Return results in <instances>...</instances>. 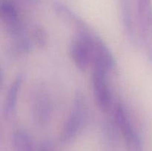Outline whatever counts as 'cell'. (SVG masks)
Returning a JSON list of instances; mask_svg holds the SVG:
<instances>
[{"mask_svg": "<svg viewBox=\"0 0 152 151\" xmlns=\"http://www.w3.org/2000/svg\"><path fill=\"white\" fill-rule=\"evenodd\" d=\"M112 110L114 124L124 139L126 151H143L142 139L126 107L118 102L114 105Z\"/></svg>", "mask_w": 152, "mask_h": 151, "instance_id": "4", "label": "cell"}, {"mask_svg": "<svg viewBox=\"0 0 152 151\" xmlns=\"http://www.w3.org/2000/svg\"><path fill=\"white\" fill-rule=\"evenodd\" d=\"M108 73L102 68H94L91 76L94 100L99 109L104 113L110 112L114 108L112 93L108 79Z\"/></svg>", "mask_w": 152, "mask_h": 151, "instance_id": "5", "label": "cell"}, {"mask_svg": "<svg viewBox=\"0 0 152 151\" xmlns=\"http://www.w3.org/2000/svg\"><path fill=\"white\" fill-rule=\"evenodd\" d=\"M31 36L32 38L34 44L39 47L45 45L47 41L46 33L41 27L34 26L31 31Z\"/></svg>", "mask_w": 152, "mask_h": 151, "instance_id": "10", "label": "cell"}, {"mask_svg": "<svg viewBox=\"0 0 152 151\" xmlns=\"http://www.w3.org/2000/svg\"><path fill=\"white\" fill-rule=\"evenodd\" d=\"M87 106L81 93L77 92L73 106L60 132L59 139L63 144L71 143L81 133L87 120Z\"/></svg>", "mask_w": 152, "mask_h": 151, "instance_id": "1", "label": "cell"}, {"mask_svg": "<svg viewBox=\"0 0 152 151\" xmlns=\"http://www.w3.org/2000/svg\"><path fill=\"white\" fill-rule=\"evenodd\" d=\"M31 110L34 123L39 127H45L50 121L53 113L51 98L43 87H39L31 95Z\"/></svg>", "mask_w": 152, "mask_h": 151, "instance_id": "6", "label": "cell"}, {"mask_svg": "<svg viewBox=\"0 0 152 151\" xmlns=\"http://www.w3.org/2000/svg\"><path fill=\"white\" fill-rule=\"evenodd\" d=\"M140 44L152 65V1L132 0Z\"/></svg>", "mask_w": 152, "mask_h": 151, "instance_id": "3", "label": "cell"}, {"mask_svg": "<svg viewBox=\"0 0 152 151\" xmlns=\"http://www.w3.org/2000/svg\"><path fill=\"white\" fill-rule=\"evenodd\" d=\"M39 151H51V149L50 147V145L48 144L45 143L42 145Z\"/></svg>", "mask_w": 152, "mask_h": 151, "instance_id": "11", "label": "cell"}, {"mask_svg": "<svg viewBox=\"0 0 152 151\" xmlns=\"http://www.w3.org/2000/svg\"><path fill=\"white\" fill-rule=\"evenodd\" d=\"M13 145L16 151H36L31 135L24 130H16L13 134Z\"/></svg>", "mask_w": 152, "mask_h": 151, "instance_id": "9", "label": "cell"}, {"mask_svg": "<svg viewBox=\"0 0 152 151\" xmlns=\"http://www.w3.org/2000/svg\"><path fill=\"white\" fill-rule=\"evenodd\" d=\"M0 16L3 26L13 41L12 46L20 44L30 38V33L25 28L16 4L10 0L1 1Z\"/></svg>", "mask_w": 152, "mask_h": 151, "instance_id": "2", "label": "cell"}, {"mask_svg": "<svg viewBox=\"0 0 152 151\" xmlns=\"http://www.w3.org/2000/svg\"><path fill=\"white\" fill-rule=\"evenodd\" d=\"M23 82V76L19 74L15 77L13 81L9 86L7 92L4 107H3V114L7 121H11L16 115L17 99L22 88Z\"/></svg>", "mask_w": 152, "mask_h": 151, "instance_id": "8", "label": "cell"}, {"mask_svg": "<svg viewBox=\"0 0 152 151\" xmlns=\"http://www.w3.org/2000/svg\"><path fill=\"white\" fill-rule=\"evenodd\" d=\"M123 28L128 39L134 45L140 44L136 16L132 0H118Z\"/></svg>", "mask_w": 152, "mask_h": 151, "instance_id": "7", "label": "cell"}]
</instances>
